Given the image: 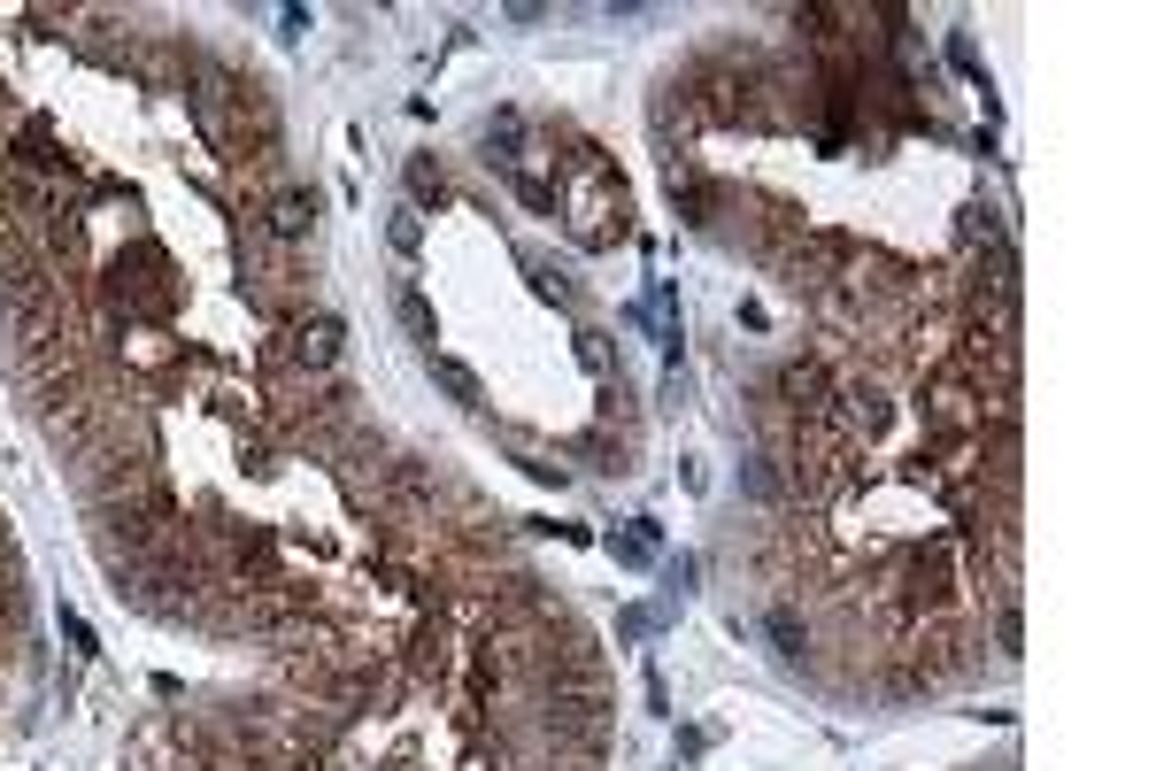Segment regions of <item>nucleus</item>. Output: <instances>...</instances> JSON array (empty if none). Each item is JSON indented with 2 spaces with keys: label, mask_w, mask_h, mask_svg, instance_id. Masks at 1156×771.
I'll use <instances>...</instances> for the list:
<instances>
[{
  "label": "nucleus",
  "mask_w": 1156,
  "mask_h": 771,
  "mask_svg": "<svg viewBox=\"0 0 1156 771\" xmlns=\"http://www.w3.org/2000/svg\"><path fill=\"white\" fill-rule=\"evenodd\" d=\"M556 209L571 216V239H579V247H617V239H625L633 201H625V186H617V170H609V154H601L594 139L571 147V194H556Z\"/></svg>",
  "instance_id": "f257e3e1"
},
{
  "label": "nucleus",
  "mask_w": 1156,
  "mask_h": 771,
  "mask_svg": "<svg viewBox=\"0 0 1156 771\" xmlns=\"http://www.w3.org/2000/svg\"><path fill=\"white\" fill-rule=\"evenodd\" d=\"M109 301H116L124 316H139V324H162V316L177 309V278H170V263H162V247L116 254V263H109Z\"/></svg>",
  "instance_id": "f03ea898"
},
{
  "label": "nucleus",
  "mask_w": 1156,
  "mask_h": 771,
  "mask_svg": "<svg viewBox=\"0 0 1156 771\" xmlns=\"http://www.w3.org/2000/svg\"><path fill=\"white\" fill-rule=\"evenodd\" d=\"M286 363L301 371V378H339V363H347V324L332 316V309H316V316H294L286 324Z\"/></svg>",
  "instance_id": "7ed1b4c3"
},
{
  "label": "nucleus",
  "mask_w": 1156,
  "mask_h": 771,
  "mask_svg": "<svg viewBox=\"0 0 1156 771\" xmlns=\"http://www.w3.org/2000/svg\"><path fill=\"white\" fill-rule=\"evenodd\" d=\"M262 239L271 247H301L309 232H316V194L309 186H271V201H262Z\"/></svg>",
  "instance_id": "20e7f679"
},
{
  "label": "nucleus",
  "mask_w": 1156,
  "mask_h": 771,
  "mask_svg": "<svg viewBox=\"0 0 1156 771\" xmlns=\"http://www.w3.org/2000/svg\"><path fill=\"white\" fill-rule=\"evenodd\" d=\"M671 201H679L686 224H709V216H718V186H709L694 162H671Z\"/></svg>",
  "instance_id": "39448f33"
},
{
  "label": "nucleus",
  "mask_w": 1156,
  "mask_h": 771,
  "mask_svg": "<svg viewBox=\"0 0 1156 771\" xmlns=\"http://www.w3.org/2000/svg\"><path fill=\"white\" fill-rule=\"evenodd\" d=\"M432 386L448 394V401H463V409H478V401H486L478 371H471V363H456V356H432Z\"/></svg>",
  "instance_id": "423d86ee"
},
{
  "label": "nucleus",
  "mask_w": 1156,
  "mask_h": 771,
  "mask_svg": "<svg viewBox=\"0 0 1156 771\" xmlns=\"http://www.w3.org/2000/svg\"><path fill=\"white\" fill-rule=\"evenodd\" d=\"M609 556H617V563H633V571H648V563L663 556V533L641 518V525H625V533H609Z\"/></svg>",
  "instance_id": "0eeeda50"
},
{
  "label": "nucleus",
  "mask_w": 1156,
  "mask_h": 771,
  "mask_svg": "<svg viewBox=\"0 0 1156 771\" xmlns=\"http://www.w3.org/2000/svg\"><path fill=\"white\" fill-rule=\"evenodd\" d=\"M956 232H964V247H1003V209H995V201H964V209H956Z\"/></svg>",
  "instance_id": "6e6552de"
},
{
  "label": "nucleus",
  "mask_w": 1156,
  "mask_h": 771,
  "mask_svg": "<svg viewBox=\"0 0 1156 771\" xmlns=\"http://www.w3.org/2000/svg\"><path fill=\"white\" fill-rule=\"evenodd\" d=\"M409 194H417V201H432V209H448V201H456L448 170H439L432 154H417V162H409Z\"/></svg>",
  "instance_id": "1a4fd4ad"
},
{
  "label": "nucleus",
  "mask_w": 1156,
  "mask_h": 771,
  "mask_svg": "<svg viewBox=\"0 0 1156 771\" xmlns=\"http://www.w3.org/2000/svg\"><path fill=\"white\" fill-rule=\"evenodd\" d=\"M771 641H779V656H786V663H803V656H810V625H803V618H794L786 602L771 610Z\"/></svg>",
  "instance_id": "9d476101"
},
{
  "label": "nucleus",
  "mask_w": 1156,
  "mask_h": 771,
  "mask_svg": "<svg viewBox=\"0 0 1156 771\" xmlns=\"http://www.w3.org/2000/svg\"><path fill=\"white\" fill-rule=\"evenodd\" d=\"M386 239H394V254H417V247H424V216H417V209H394V216H386Z\"/></svg>",
  "instance_id": "9b49d317"
},
{
  "label": "nucleus",
  "mask_w": 1156,
  "mask_h": 771,
  "mask_svg": "<svg viewBox=\"0 0 1156 771\" xmlns=\"http://www.w3.org/2000/svg\"><path fill=\"white\" fill-rule=\"evenodd\" d=\"M524 271H532V286H540V294H548V301H563V309H571V301H579V286H571V278H563V271H556V263H540V254H532V263H524Z\"/></svg>",
  "instance_id": "f8f14e48"
},
{
  "label": "nucleus",
  "mask_w": 1156,
  "mask_h": 771,
  "mask_svg": "<svg viewBox=\"0 0 1156 771\" xmlns=\"http://www.w3.org/2000/svg\"><path fill=\"white\" fill-rule=\"evenodd\" d=\"M586 456H601V471H633V463H625L633 448H625V440H609V433H586Z\"/></svg>",
  "instance_id": "ddd939ff"
},
{
  "label": "nucleus",
  "mask_w": 1156,
  "mask_h": 771,
  "mask_svg": "<svg viewBox=\"0 0 1156 771\" xmlns=\"http://www.w3.org/2000/svg\"><path fill=\"white\" fill-rule=\"evenodd\" d=\"M401 324H409V332L424 339V348H432V301H424V294H401Z\"/></svg>",
  "instance_id": "4468645a"
},
{
  "label": "nucleus",
  "mask_w": 1156,
  "mask_h": 771,
  "mask_svg": "<svg viewBox=\"0 0 1156 771\" xmlns=\"http://www.w3.org/2000/svg\"><path fill=\"white\" fill-rule=\"evenodd\" d=\"M62 641H70V648H77V656H94V625H85V618H77V610H62Z\"/></svg>",
  "instance_id": "2eb2a0df"
},
{
  "label": "nucleus",
  "mask_w": 1156,
  "mask_h": 771,
  "mask_svg": "<svg viewBox=\"0 0 1156 771\" xmlns=\"http://www.w3.org/2000/svg\"><path fill=\"white\" fill-rule=\"evenodd\" d=\"M579 363H586V371H609V348H601V332H579Z\"/></svg>",
  "instance_id": "dca6fc26"
},
{
  "label": "nucleus",
  "mask_w": 1156,
  "mask_h": 771,
  "mask_svg": "<svg viewBox=\"0 0 1156 771\" xmlns=\"http://www.w3.org/2000/svg\"><path fill=\"white\" fill-rule=\"evenodd\" d=\"M517 463H524L532 478H540V486H563V463H556V456H517Z\"/></svg>",
  "instance_id": "f3484780"
}]
</instances>
